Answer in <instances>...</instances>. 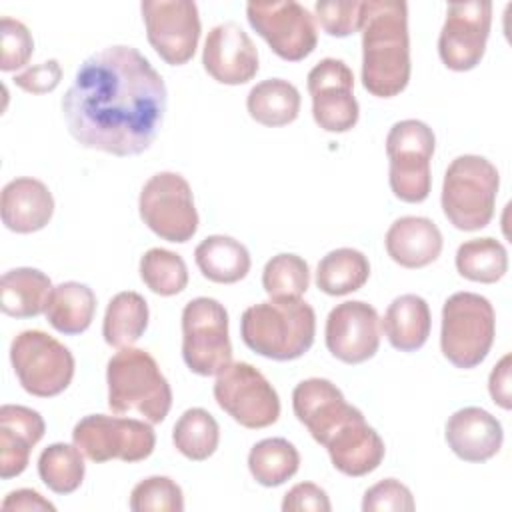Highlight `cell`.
I'll return each instance as SVG.
<instances>
[{"label":"cell","instance_id":"8d00e7d4","mask_svg":"<svg viewBox=\"0 0 512 512\" xmlns=\"http://www.w3.org/2000/svg\"><path fill=\"white\" fill-rule=\"evenodd\" d=\"M140 278L158 296L180 294L188 284V268L180 254L166 248H150L140 258Z\"/></svg>","mask_w":512,"mask_h":512},{"label":"cell","instance_id":"e575fe53","mask_svg":"<svg viewBox=\"0 0 512 512\" xmlns=\"http://www.w3.org/2000/svg\"><path fill=\"white\" fill-rule=\"evenodd\" d=\"M86 474L84 454L74 444L54 442L38 456V476L56 494H72Z\"/></svg>","mask_w":512,"mask_h":512},{"label":"cell","instance_id":"ffe728a7","mask_svg":"<svg viewBox=\"0 0 512 512\" xmlns=\"http://www.w3.org/2000/svg\"><path fill=\"white\" fill-rule=\"evenodd\" d=\"M332 466L352 478L374 472L386 454L384 440L368 426L362 412H356L342 426H338L324 442Z\"/></svg>","mask_w":512,"mask_h":512},{"label":"cell","instance_id":"f546056e","mask_svg":"<svg viewBox=\"0 0 512 512\" xmlns=\"http://www.w3.org/2000/svg\"><path fill=\"white\" fill-rule=\"evenodd\" d=\"M148 302L134 290L112 296L106 306L102 336L112 348H128L142 338L148 328Z\"/></svg>","mask_w":512,"mask_h":512},{"label":"cell","instance_id":"4316f807","mask_svg":"<svg viewBox=\"0 0 512 512\" xmlns=\"http://www.w3.org/2000/svg\"><path fill=\"white\" fill-rule=\"evenodd\" d=\"M194 260L202 276L216 284H234L242 280L252 264L248 248L224 234L204 238L194 250Z\"/></svg>","mask_w":512,"mask_h":512},{"label":"cell","instance_id":"ac0fdd59","mask_svg":"<svg viewBox=\"0 0 512 512\" xmlns=\"http://www.w3.org/2000/svg\"><path fill=\"white\" fill-rule=\"evenodd\" d=\"M202 64L208 76L228 86L250 82L260 68L252 38L236 22H222L208 32Z\"/></svg>","mask_w":512,"mask_h":512},{"label":"cell","instance_id":"d590c367","mask_svg":"<svg viewBox=\"0 0 512 512\" xmlns=\"http://www.w3.org/2000/svg\"><path fill=\"white\" fill-rule=\"evenodd\" d=\"M262 286L272 300L302 298L310 286L308 262L290 252L272 256L262 270Z\"/></svg>","mask_w":512,"mask_h":512},{"label":"cell","instance_id":"ba28073f","mask_svg":"<svg viewBox=\"0 0 512 512\" xmlns=\"http://www.w3.org/2000/svg\"><path fill=\"white\" fill-rule=\"evenodd\" d=\"M10 362L20 386L38 398L62 394L74 378L72 352L42 330H24L10 344Z\"/></svg>","mask_w":512,"mask_h":512},{"label":"cell","instance_id":"52a82bcc","mask_svg":"<svg viewBox=\"0 0 512 512\" xmlns=\"http://www.w3.org/2000/svg\"><path fill=\"white\" fill-rule=\"evenodd\" d=\"M434 130L416 118L392 124L386 136L390 164L388 182L394 196L408 204L424 202L432 188L430 160L434 156Z\"/></svg>","mask_w":512,"mask_h":512},{"label":"cell","instance_id":"4dcf8cb0","mask_svg":"<svg viewBox=\"0 0 512 512\" xmlns=\"http://www.w3.org/2000/svg\"><path fill=\"white\" fill-rule=\"evenodd\" d=\"M370 278V262L356 248L330 250L316 268V286L328 296H344L360 290Z\"/></svg>","mask_w":512,"mask_h":512},{"label":"cell","instance_id":"cb8c5ba5","mask_svg":"<svg viewBox=\"0 0 512 512\" xmlns=\"http://www.w3.org/2000/svg\"><path fill=\"white\" fill-rule=\"evenodd\" d=\"M388 256L402 268H424L432 264L444 246L440 228L424 216H402L386 232Z\"/></svg>","mask_w":512,"mask_h":512},{"label":"cell","instance_id":"7bdbcfd3","mask_svg":"<svg viewBox=\"0 0 512 512\" xmlns=\"http://www.w3.org/2000/svg\"><path fill=\"white\" fill-rule=\"evenodd\" d=\"M62 80V68L58 60H46L38 66L26 68L14 76V84L28 94H46L52 92Z\"/></svg>","mask_w":512,"mask_h":512},{"label":"cell","instance_id":"8fae6325","mask_svg":"<svg viewBox=\"0 0 512 512\" xmlns=\"http://www.w3.org/2000/svg\"><path fill=\"white\" fill-rule=\"evenodd\" d=\"M142 222L162 240L184 244L198 230V212L188 180L178 172H158L146 180L138 198Z\"/></svg>","mask_w":512,"mask_h":512},{"label":"cell","instance_id":"836d02e7","mask_svg":"<svg viewBox=\"0 0 512 512\" xmlns=\"http://www.w3.org/2000/svg\"><path fill=\"white\" fill-rule=\"evenodd\" d=\"M176 450L188 460L202 462L210 458L220 442V426L204 408H188L172 428Z\"/></svg>","mask_w":512,"mask_h":512},{"label":"cell","instance_id":"44dd1931","mask_svg":"<svg viewBox=\"0 0 512 512\" xmlns=\"http://www.w3.org/2000/svg\"><path fill=\"white\" fill-rule=\"evenodd\" d=\"M448 448L464 462H486L494 458L504 442V430L496 416L478 406L456 410L444 428Z\"/></svg>","mask_w":512,"mask_h":512},{"label":"cell","instance_id":"30bf717a","mask_svg":"<svg viewBox=\"0 0 512 512\" xmlns=\"http://www.w3.org/2000/svg\"><path fill=\"white\" fill-rule=\"evenodd\" d=\"M72 442L96 464L108 460L140 462L154 452L156 434L146 420L88 414L76 422Z\"/></svg>","mask_w":512,"mask_h":512},{"label":"cell","instance_id":"d6a6232c","mask_svg":"<svg viewBox=\"0 0 512 512\" xmlns=\"http://www.w3.org/2000/svg\"><path fill=\"white\" fill-rule=\"evenodd\" d=\"M454 262L462 278L480 284H494L508 272V252L500 240L490 236L462 242Z\"/></svg>","mask_w":512,"mask_h":512},{"label":"cell","instance_id":"7402d4cb","mask_svg":"<svg viewBox=\"0 0 512 512\" xmlns=\"http://www.w3.org/2000/svg\"><path fill=\"white\" fill-rule=\"evenodd\" d=\"M46 432L40 412L20 406L4 404L0 408V478L10 480L20 476L28 462L30 450L42 440Z\"/></svg>","mask_w":512,"mask_h":512},{"label":"cell","instance_id":"2e32d148","mask_svg":"<svg viewBox=\"0 0 512 512\" xmlns=\"http://www.w3.org/2000/svg\"><path fill=\"white\" fill-rule=\"evenodd\" d=\"M314 122L324 132L342 134L356 126L360 108L354 96V74L340 58H322L308 72Z\"/></svg>","mask_w":512,"mask_h":512},{"label":"cell","instance_id":"5b68a950","mask_svg":"<svg viewBox=\"0 0 512 512\" xmlns=\"http://www.w3.org/2000/svg\"><path fill=\"white\" fill-rule=\"evenodd\" d=\"M500 174L478 154L454 158L444 174L440 204L448 222L464 232H474L494 218Z\"/></svg>","mask_w":512,"mask_h":512},{"label":"cell","instance_id":"277c9868","mask_svg":"<svg viewBox=\"0 0 512 512\" xmlns=\"http://www.w3.org/2000/svg\"><path fill=\"white\" fill-rule=\"evenodd\" d=\"M108 408L114 414L136 412L160 424L172 408V388L154 356L142 348H120L106 366Z\"/></svg>","mask_w":512,"mask_h":512},{"label":"cell","instance_id":"e0dca14e","mask_svg":"<svg viewBox=\"0 0 512 512\" xmlns=\"http://www.w3.org/2000/svg\"><path fill=\"white\" fill-rule=\"evenodd\" d=\"M380 330L374 306L362 300H346L336 304L326 318V348L344 364H362L378 352Z\"/></svg>","mask_w":512,"mask_h":512},{"label":"cell","instance_id":"9c48e42d","mask_svg":"<svg viewBox=\"0 0 512 512\" xmlns=\"http://www.w3.org/2000/svg\"><path fill=\"white\" fill-rule=\"evenodd\" d=\"M182 358L198 376H218L232 362L224 304L208 296H198L184 306Z\"/></svg>","mask_w":512,"mask_h":512},{"label":"cell","instance_id":"484cf974","mask_svg":"<svg viewBox=\"0 0 512 512\" xmlns=\"http://www.w3.org/2000/svg\"><path fill=\"white\" fill-rule=\"evenodd\" d=\"M50 278L38 268H12L0 280V308L12 318H34L46 312L52 296Z\"/></svg>","mask_w":512,"mask_h":512},{"label":"cell","instance_id":"ab89813d","mask_svg":"<svg viewBox=\"0 0 512 512\" xmlns=\"http://www.w3.org/2000/svg\"><path fill=\"white\" fill-rule=\"evenodd\" d=\"M362 4L358 0L348 2H316L314 12L322 30L328 36L346 38L362 26Z\"/></svg>","mask_w":512,"mask_h":512},{"label":"cell","instance_id":"5bb4252c","mask_svg":"<svg viewBox=\"0 0 512 512\" xmlns=\"http://www.w3.org/2000/svg\"><path fill=\"white\" fill-rule=\"evenodd\" d=\"M146 36L170 66L192 60L200 40V14L192 0H144L140 4Z\"/></svg>","mask_w":512,"mask_h":512},{"label":"cell","instance_id":"d4e9b609","mask_svg":"<svg viewBox=\"0 0 512 512\" xmlns=\"http://www.w3.org/2000/svg\"><path fill=\"white\" fill-rule=\"evenodd\" d=\"M380 326L392 348L400 352H416L430 336V306L418 294H402L390 302Z\"/></svg>","mask_w":512,"mask_h":512},{"label":"cell","instance_id":"ee69618b","mask_svg":"<svg viewBox=\"0 0 512 512\" xmlns=\"http://www.w3.org/2000/svg\"><path fill=\"white\" fill-rule=\"evenodd\" d=\"M510 354H504L500 362L492 368L488 376V392L494 404H498L504 410L512 408V396H510Z\"/></svg>","mask_w":512,"mask_h":512},{"label":"cell","instance_id":"603a6c76","mask_svg":"<svg viewBox=\"0 0 512 512\" xmlns=\"http://www.w3.org/2000/svg\"><path fill=\"white\" fill-rule=\"evenodd\" d=\"M54 214V198L42 180L20 176L2 188L0 216L2 224L16 234L42 230Z\"/></svg>","mask_w":512,"mask_h":512},{"label":"cell","instance_id":"7c38bea8","mask_svg":"<svg viewBox=\"0 0 512 512\" xmlns=\"http://www.w3.org/2000/svg\"><path fill=\"white\" fill-rule=\"evenodd\" d=\"M218 406L240 426L258 430L280 416V398L268 378L248 362H230L214 382Z\"/></svg>","mask_w":512,"mask_h":512},{"label":"cell","instance_id":"9a60e30c","mask_svg":"<svg viewBox=\"0 0 512 512\" xmlns=\"http://www.w3.org/2000/svg\"><path fill=\"white\" fill-rule=\"evenodd\" d=\"M492 24V4L484 0L454 2L438 36V54L446 68L468 72L476 68L486 52Z\"/></svg>","mask_w":512,"mask_h":512},{"label":"cell","instance_id":"d6986e66","mask_svg":"<svg viewBox=\"0 0 512 512\" xmlns=\"http://www.w3.org/2000/svg\"><path fill=\"white\" fill-rule=\"evenodd\" d=\"M292 410L310 436L324 446L328 436L360 412L348 404L342 390L326 378H306L292 392Z\"/></svg>","mask_w":512,"mask_h":512},{"label":"cell","instance_id":"f1b7e54d","mask_svg":"<svg viewBox=\"0 0 512 512\" xmlns=\"http://www.w3.org/2000/svg\"><path fill=\"white\" fill-rule=\"evenodd\" d=\"M300 102V92L292 82L268 78L252 86L246 98V110L258 124L278 128L298 118Z\"/></svg>","mask_w":512,"mask_h":512},{"label":"cell","instance_id":"8992f818","mask_svg":"<svg viewBox=\"0 0 512 512\" xmlns=\"http://www.w3.org/2000/svg\"><path fill=\"white\" fill-rule=\"evenodd\" d=\"M496 336L494 306L476 292H456L442 306L440 348L456 368L470 370L484 362Z\"/></svg>","mask_w":512,"mask_h":512},{"label":"cell","instance_id":"4fadbf2b","mask_svg":"<svg viewBox=\"0 0 512 512\" xmlns=\"http://www.w3.org/2000/svg\"><path fill=\"white\" fill-rule=\"evenodd\" d=\"M246 18L272 52L286 62L304 60L318 44L314 16L300 2H248Z\"/></svg>","mask_w":512,"mask_h":512},{"label":"cell","instance_id":"3957f363","mask_svg":"<svg viewBox=\"0 0 512 512\" xmlns=\"http://www.w3.org/2000/svg\"><path fill=\"white\" fill-rule=\"evenodd\" d=\"M240 336L252 352L264 358L276 362L296 360L314 344L316 314L302 298H270L242 312Z\"/></svg>","mask_w":512,"mask_h":512},{"label":"cell","instance_id":"f6af8a7d","mask_svg":"<svg viewBox=\"0 0 512 512\" xmlns=\"http://www.w3.org/2000/svg\"><path fill=\"white\" fill-rule=\"evenodd\" d=\"M0 508L4 512L14 510V512H38V510H50L54 512L56 506L46 500L40 492L32 490V488H18L6 494V498L2 500Z\"/></svg>","mask_w":512,"mask_h":512},{"label":"cell","instance_id":"b9f144b4","mask_svg":"<svg viewBox=\"0 0 512 512\" xmlns=\"http://www.w3.org/2000/svg\"><path fill=\"white\" fill-rule=\"evenodd\" d=\"M282 510L284 512H300V510L330 512L332 504L324 488H320L314 482H300L284 494Z\"/></svg>","mask_w":512,"mask_h":512},{"label":"cell","instance_id":"6da1fadb","mask_svg":"<svg viewBox=\"0 0 512 512\" xmlns=\"http://www.w3.org/2000/svg\"><path fill=\"white\" fill-rule=\"evenodd\" d=\"M166 96V84L150 60L134 46L116 44L78 66L60 108L80 146L138 156L160 132Z\"/></svg>","mask_w":512,"mask_h":512},{"label":"cell","instance_id":"83f0119b","mask_svg":"<svg viewBox=\"0 0 512 512\" xmlns=\"http://www.w3.org/2000/svg\"><path fill=\"white\" fill-rule=\"evenodd\" d=\"M96 312V294L90 286L82 282H60L54 286L48 308L46 320L50 326L66 336L82 334L90 328Z\"/></svg>","mask_w":512,"mask_h":512},{"label":"cell","instance_id":"7a4b0ae2","mask_svg":"<svg viewBox=\"0 0 512 512\" xmlns=\"http://www.w3.org/2000/svg\"><path fill=\"white\" fill-rule=\"evenodd\" d=\"M362 86L378 98L398 96L410 80L408 4L368 0L362 4Z\"/></svg>","mask_w":512,"mask_h":512},{"label":"cell","instance_id":"60d3db41","mask_svg":"<svg viewBox=\"0 0 512 512\" xmlns=\"http://www.w3.org/2000/svg\"><path fill=\"white\" fill-rule=\"evenodd\" d=\"M414 496L406 484L396 478H384L370 486L362 498L364 512H412Z\"/></svg>","mask_w":512,"mask_h":512},{"label":"cell","instance_id":"1f68e13d","mask_svg":"<svg viewBox=\"0 0 512 512\" xmlns=\"http://www.w3.org/2000/svg\"><path fill=\"white\" fill-rule=\"evenodd\" d=\"M300 468V454L286 438H264L248 452V470L252 478L266 488L290 480Z\"/></svg>","mask_w":512,"mask_h":512},{"label":"cell","instance_id":"f35d334b","mask_svg":"<svg viewBox=\"0 0 512 512\" xmlns=\"http://www.w3.org/2000/svg\"><path fill=\"white\" fill-rule=\"evenodd\" d=\"M0 70L12 72L16 68H22L28 64L32 52H34V40L30 30L10 16H2L0 20Z\"/></svg>","mask_w":512,"mask_h":512},{"label":"cell","instance_id":"74e56055","mask_svg":"<svg viewBox=\"0 0 512 512\" xmlns=\"http://www.w3.org/2000/svg\"><path fill=\"white\" fill-rule=\"evenodd\" d=\"M132 512H182V488L168 476H148L130 492Z\"/></svg>","mask_w":512,"mask_h":512}]
</instances>
